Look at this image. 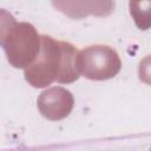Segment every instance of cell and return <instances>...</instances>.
Instances as JSON below:
<instances>
[{
  "instance_id": "obj_1",
  "label": "cell",
  "mask_w": 151,
  "mask_h": 151,
  "mask_svg": "<svg viewBox=\"0 0 151 151\" xmlns=\"http://www.w3.org/2000/svg\"><path fill=\"white\" fill-rule=\"evenodd\" d=\"M149 151H151V147H150V150H149Z\"/></svg>"
}]
</instances>
